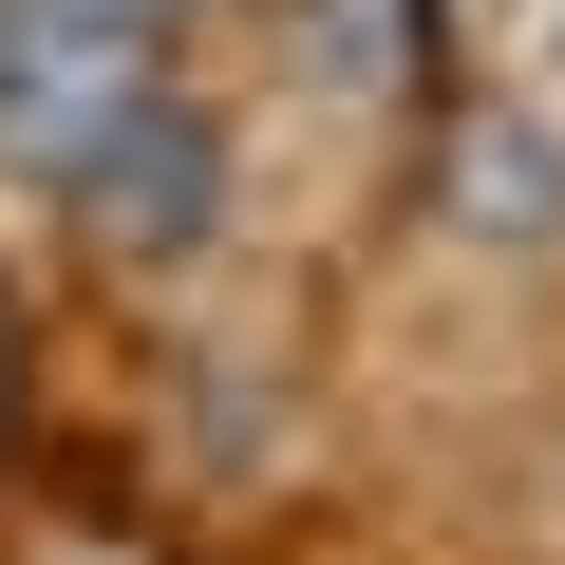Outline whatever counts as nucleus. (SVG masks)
<instances>
[{
	"instance_id": "obj_2",
	"label": "nucleus",
	"mask_w": 565,
	"mask_h": 565,
	"mask_svg": "<svg viewBox=\"0 0 565 565\" xmlns=\"http://www.w3.org/2000/svg\"><path fill=\"white\" fill-rule=\"evenodd\" d=\"M76 207H95V226H151V245H170V226H207V114H189V95H151V114L76 170Z\"/></svg>"
},
{
	"instance_id": "obj_4",
	"label": "nucleus",
	"mask_w": 565,
	"mask_h": 565,
	"mask_svg": "<svg viewBox=\"0 0 565 565\" xmlns=\"http://www.w3.org/2000/svg\"><path fill=\"white\" fill-rule=\"evenodd\" d=\"M0 452H20V302H0Z\"/></svg>"
},
{
	"instance_id": "obj_1",
	"label": "nucleus",
	"mask_w": 565,
	"mask_h": 565,
	"mask_svg": "<svg viewBox=\"0 0 565 565\" xmlns=\"http://www.w3.org/2000/svg\"><path fill=\"white\" fill-rule=\"evenodd\" d=\"M151 95H170V0H0V151L39 189H76Z\"/></svg>"
},
{
	"instance_id": "obj_3",
	"label": "nucleus",
	"mask_w": 565,
	"mask_h": 565,
	"mask_svg": "<svg viewBox=\"0 0 565 565\" xmlns=\"http://www.w3.org/2000/svg\"><path fill=\"white\" fill-rule=\"evenodd\" d=\"M452 170H471V189H452L471 226H565V151H546V132H509V114H471V132H452Z\"/></svg>"
}]
</instances>
